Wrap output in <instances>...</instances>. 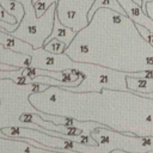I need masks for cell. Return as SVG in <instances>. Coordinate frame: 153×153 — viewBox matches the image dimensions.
<instances>
[{
    "instance_id": "cell-1",
    "label": "cell",
    "mask_w": 153,
    "mask_h": 153,
    "mask_svg": "<svg viewBox=\"0 0 153 153\" xmlns=\"http://www.w3.org/2000/svg\"><path fill=\"white\" fill-rule=\"evenodd\" d=\"M78 72L85 74V79L78 85V87H68L71 91H96L100 92L103 88L128 91L126 78L127 73L109 69L99 66L84 65L79 67Z\"/></svg>"
},
{
    "instance_id": "cell-2",
    "label": "cell",
    "mask_w": 153,
    "mask_h": 153,
    "mask_svg": "<svg viewBox=\"0 0 153 153\" xmlns=\"http://www.w3.org/2000/svg\"><path fill=\"white\" fill-rule=\"evenodd\" d=\"M75 36H76V31H74V30L71 29L69 26L63 25V24L60 22L59 17H57V8H56V10H55V13H54V26H53V29H51L50 35L45 38L44 43H47V42H49V41L56 38V39L63 42V43L66 44V49H67V47L72 43V41L75 38Z\"/></svg>"
},
{
    "instance_id": "cell-3",
    "label": "cell",
    "mask_w": 153,
    "mask_h": 153,
    "mask_svg": "<svg viewBox=\"0 0 153 153\" xmlns=\"http://www.w3.org/2000/svg\"><path fill=\"white\" fill-rule=\"evenodd\" d=\"M103 7L110 8V10H112V11H115L116 13L127 17L124 10L122 8V6L118 4L117 0H94L93 4H92V6H91L90 10L87 11V22H90V20L93 18L94 13H96L99 8H103Z\"/></svg>"
},
{
    "instance_id": "cell-4",
    "label": "cell",
    "mask_w": 153,
    "mask_h": 153,
    "mask_svg": "<svg viewBox=\"0 0 153 153\" xmlns=\"http://www.w3.org/2000/svg\"><path fill=\"white\" fill-rule=\"evenodd\" d=\"M128 91L133 93H152L153 92V79H137L126 78Z\"/></svg>"
},
{
    "instance_id": "cell-5",
    "label": "cell",
    "mask_w": 153,
    "mask_h": 153,
    "mask_svg": "<svg viewBox=\"0 0 153 153\" xmlns=\"http://www.w3.org/2000/svg\"><path fill=\"white\" fill-rule=\"evenodd\" d=\"M43 49L48 53H51V54H56V55H60V54H63L65 50H66V44L56 38L44 43L43 45Z\"/></svg>"
},
{
    "instance_id": "cell-6",
    "label": "cell",
    "mask_w": 153,
    "mask_h": 153,
    "mask_svg": "<svg viewBox=\"0 0 153 153\" xmlns=\"http://www.w3.org/2000/svg\"><path fill=\"white\" fill-rule=\"evenodd\" d=\"M53 4H56V5H57V0H39V1H37V2L33 5V10H35L36 17H39V18H41V17L48 11V8H49Z\"/></svg>"
},
{
    "instance_id": "cell-7",
    "label": "cell",
    "mask_w": 153,
    "mask_h": 153,
    "mask_svg": "<svg viewBox=\"0 0 153 153\" xmlns=\"http://www.w3.org/2000/svg\"><path fill=\"white\" fill-rule=\"evenodd\" d=\"M135 26H136V30L140 33V36L145 39V42H147L153 48V32H151L148 29H146L143 26H140V25H135Z\"/></svg>"
},
{
    "instance_id": "cell-8",
    "label": "cell",
    "mask_w": 153,
    "mask_h": 153,
    "mask_svg": "<svg viewBox=\"0 0 153 153\" xmlns=\"http://www.w3.org/2000/svg\"><path fill=\"white\" fill-rule=\"evenodd\" d=\"M142 10L146 12V14L153 20V1H148L142 6Z\"/></svg>"
},
{
    "instance_id": "cell-9",
    "label": "cell",
    "mask_w": 153,
    "mask_h": 153,
    "mask_svg": "<svg viewBox=\"0 0 153 153\" xmlns=\"http://www.w3.org/2000/svg\"><path fill=\"white\" fill-rule=\"evenodd\" d=\"M19 67L13 66V65H6L4 62H0V71H17Z\"/></svg>"
},
{
    "instance_id": "cell-10",
    "label": "cell",
    "mask_w": 153,
    "mask_h": 153,
    "mask_svg": "<svg viewBox=\"0 0 153 153\" xmlns=\"http://www.w3.org/2000/svg\"><path fill=\"white\" fill-rule=\"evenodd\" d=\"M133 93V92H131ZM135 96H140L142 98H149V99H153V92L152 93H134Z\"/></svg>"
},
{
    "instance_id": "cell-11",
    "label": "cell",
    "mask_w": 153,
    "mask_h": 153,
    "mask_svg": "<svg viewBox=\"0 0 153 153\" xmlns=\"http://www.w3.org/2000/svg\"><path fill=\"white\" fill-rule=\"evenodd\" d=\"M109 153H133V152H127V151H123V149H112Z\"/></svg>"
},
{
    "instance_id": "cell-12",
    "label": "cell",
    "mask_w": 153,
    "mask_h": 153,
    "mask_svg": "<svg viewBox=\"0 0 153 153\" xmlns=\"http://www.w3.org/2000/svg\"><path fill=\"white\" fill-rule=\"evenodd\" d=\"M131 1H134L136 5H139V6H141V7L143 6V2H142V0H131Z\"/></svg>"
},
{
    "instance_id": "cell-13",
    "label": "cell",
    "mask_w": 153,
    "mask_h": 153,
    "mask_svg": "<svg viewBox=\"0 0 153 153\" xmlns=\"http://www.w3.org/2000/svg\"><path fill=\"white\" fill-rule=\"evenodd\" d=\"M37 1H39V0H31V4H32V5H35Z\"/></svg>"
},
{
    "instance_id": "cell-14",
    "label": "cell",
    "mask_w": 153,
    "mask_h": 153,
    "mask_svg": "<svg viewBox=\"0 0 153 153\" xmlns=\"http://www.w3.org/2000/svg\"><path fill=\"white\" fill-rule=\"evenodd\" d=\"M148 1H153V0H142V2H143V5H145L146 2H148Z\"/></svg>"
},
{
    "instance_id": "cell-15",
    "label": "cell",
    "mask_w": 153,
    "mask_h": 153,
    "mask_svg": "<svg viewBox=\"0 0 153 153\" xmlns=\"http://www.w3.org/2000/svg\"><path fill=\"white\" fill-rule=\"evenodd\" d=\"M147 153H153V151H149V152H147Z\"/></svg>"
}]
</instances>
